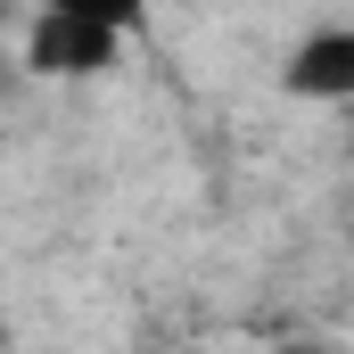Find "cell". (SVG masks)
<instances>
[{"label":"cell","instance_id":"3957f363","mask_svg":"<svg viewBox=\"0 0 354 354\" xmlns=\"http://www.w3.org/2000/svg\"><path fill=\"white\" fill-rule=\"evenodd\" d=\"M41 8H50V17H75V25H99V33H115V41H124V33L140 25V8H149V0H41Z\"/></svg>","mask_w":354,"mask_h":354},{"label":"cell","instance_id":"7a4b0ae2","mask_svg":"<svg viewBox=\"0 0 354 354\" xmlns=\"http://www.w3.org/2000/svg\"><path fill=\"white\" fill-rule=\"evenodd\" d=\"M288 91H297V99H346L354 91V33L346 25H322V33L288 58Z\"/></svg>","mask_w":354,"mask_h":354},{"label":"cell","instance_id":"6da1fadb","mask_svg":"<svg viewBox=\"0 0 354 354\" xmlns=\"http://www.w3.org/2000/svg\"><path fill=\"white\" fill-rule=\"evenodd\" d=\"M107 58H115V33L75 25V17H41L25 33V66H41V75H99Z\"/></svg>","mask_w":354,"mask_h":354}]
</instances>
